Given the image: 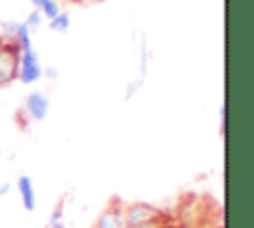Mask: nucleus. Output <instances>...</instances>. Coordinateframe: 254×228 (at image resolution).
Returning a JSON list of instances; mask_svg holds the SVG:
<instances>
[{"label": "nucleus", "instance_id": "nucleus-1", "mask_svg": "<svg viewBox=\"0 0 254 228\" xmlns=\"http://www.w3.org/2000/svg\"><path fill=\"white\" fill-rule=\"evenodd\" d=\"M173 214H169L167 210H163L157 204L151 202H143V200H135V202H123V220L127 228H137V226H145V224H153V222H163L169 220Z\"/></svg>", "mask_w": 254, "mask_h": 228}, {"label": "nucleus", "instance_id": "nucleus-2", "mask_svg": "<svg viewBox=\"0 0 254 228\" xmlns=\"http://www.w3.org/2000/svg\"><path fill=\"white\" fill-rule=\"evenodd\" d=\"M20 48L0 36V87H8L18 77Z\"/></svg>", "mask_w": 254, "mask_h": 228}, {"label": "nucleus", "instance_id": "nucleus-3", "mask_svg": "<svg viewBox=\"0 0 254 228\" xmlns=\"http://www.w3.org/2000/svg\"><path fill=\"white\" fill-rule=\"evenodd\" d=\"M44 77V67L40 61V56L34 48L20 50V61H18V77L22 85H34Z\"/></svg>", "mask_w": 254, "mask_h": 228}, {"label": "nucleus", "instance_id": "nucleus-4", "mask_svg": "<svg viewBox=\"0 0 254 228\" xmlns=\"http://www.w3.org/2000/svg\"><path fill=\"white\" fill-rule=\"evenodd\" d=\"M93 228H127L123 220V202L113 198L95 218Z\"/></svg>", "mask_w": 254, "mask_h": 228}, {"label": "nucleus", "instance_id": "nucleus-5", "mask_svg": "<svg viewBox=\"0 0 254 228\" xmlns=\"http://www.w3.org/2000/svg\"><path fill=\"white\" fill-rule=\"evenodd\" d=\"M2 38L14 42L20 50H28V48H34L32 46V32L28 30V26L24 22H18V20H6L2 22Z\"/></svg>", "mask_w": 254, "mask_h": 228}, {"label": "nucleus", "instance_id": "nucleus-6", "mask_svg": "<svg viewBox=\"0 0 254 228\" xmlns=\"http://www.w3.org/2000/svg\"><path fill=\"white\" fill-rule=\"evenodd\" d=\"M26 117L30 121H44L50 113V99L42 91H30L24 97V109Z\"/></svg>", "mask_w": 254, "mask_h": 228}, {"label": "nucleus", "instance_id": "nucleus-7", "mask_svg": "<svg viewBox=\"0 0 254 228\" xmlns=\"http://www.w3.org/2000/svg\"><path fill=\"white\" fill-rule=\"evenodd\" d=\"M16 190H18V196H20L22 208H24L26 212H34V210H36V206H38V196H36L34 180H32L28 174L18 176V180H16Z\"/></svg>", "mask_w": 254, "mask_h": 228}, {"label": "nucleus", "instance_id": "nucleus-8", "mask_svg": "<svg viewBox=\"0 0 254 228\" xmlns=\"http://www.w3.org/2000/svg\"><path fill=\"white\" fill-rule=\"evenodd\" d=\"M48 28L52 32H56V34H67L69 28H71V16H69V12L60 10L54 18L48 20Z\"/></svg>", "mask_w": 254, "mask_h": 228}, {"label": "nucleus", "instance_id": "nucleus-9", "mask_svg": "<svg viewBox=\"0 0 254 228\" xmlns=\"http://www.w3.org/2000/svg\"><path fill=\"white\" fill-rule=\"evenodd\" d=\"M48 228H67V224H65V212H64V202H60L52 210V214L48 218Z\"/></svg>", "mask_w": 254, "mask_h": 228}, {"label": "nucleus", "instance_id": "nucleus-10", "mask_svg": "<svg viewBox=\"0 0 254 228\" xmlns=\"http://www.w3.org/2000/svg\"><path fill=\"white\" fill-rule=\"evenodd\" d=\"M26 26H28V30L34 34L36 30H40L42 28V24H44V16H42V12L40 10H36V8H32V12L22 20Z\"/></svg>", "mask_w": 254, "mask_h": 228}, {"label": "nucleus", "instance_id": "nucleus-11", "mask_svg": "<svg viewBox=\"0 0 254 228\" xmlns=\"http://www.w3.org/2000/svg\"><path fill=\"white\" fill-rule=\"evenodd\" d=\"M177 222H175V214L169 218V220H163V222H153V224H145V226H137V228H173Z\"/></svg>", "mask_w": 254, "mask_h": 228}, {"label": "nucleus", "instance_id": "nucleus-12", "mask_svg": "<svg viewBox=\"0 0 254 228\" xmlns=\"http://www.w3.org/2000/svg\"><path fill=\"white\" fill-rule=\"evenodd\" d=\"M218 117H220V129H222V135H224V127H226V105H224V103L220 105Z\"/></svg>", "mask_w": 254, "mask_h": 228}, {"label": "nucleus", "instance_id": "nucleus-13", "mask_svg": "<svg viewBox=\"0 0 254 228\" xmlns=\"http://www.w3.org/2000/svg\"><path fill=\"white\" fill-rule=\"evenodd\" d=\"M10 188H12V186H10L8 182H4V184H0V198H4V196H6L8 192H10Z\"/></svg>", "mask_w": 254, "mask_h": 228}, {"label": "nucleus", "instance_id": "nucleus-14", "mask_svg": "<svg viewBox=\"0 0 254 228\" xmlns=\"http://www.w3.org/2000/svg\"><path fill=\"white\" fill-rule=\"evenodd\" d=\"M71 2H77V4H101V2H107V0H71Z\"/></svg>", "mask_w": 254, "mask_h": 228}, {"label": "nucleus", "instance_id": "nucleus-15", "mask_svg": "<svg viewBox=\"0 0 254 228\" xmlns=\"http://www.w3.org/2000/svg\"><path fill=\"white\" fill-rule=\"evenodd\" d=\"M28 2L32 4V8H36V10H40V8L44 6V2H46V0H28Z\"/></svg>", "mask_w": 254, "mask_h": 228}, {"label": "nucleus", "instance_id": "nucleus-16", "mask_svg": "<svg viewBox=\"0 0 254 228\" xmlns=\"http://www.w3.org/2000/svg\"><path fill=\"white\" fill-rule=\"evenodd\" d=\"M200 228H224V224H220V222H214V224H202Z\"/></svg>", "mask_w": 254, "mask_h": 228}, {"label": "nucleus", "instance_id": "nucleus-17", "mask_svg": "<svg viewBox=\"0 0 254 228\" xmlns=\"http://www.w3.org/2000/svg\"><path fill=\"white\" fill-rule=\"evenodd\" d=\"M175 222H177V220H175ZM173 228H189V226H181V224H179V222H177V224H175V226H173Z\"/></svg>", "mask_w": 254, "mask_h": 228}]
</instances>
